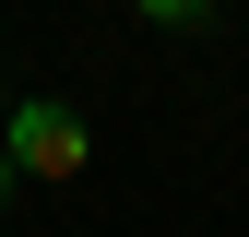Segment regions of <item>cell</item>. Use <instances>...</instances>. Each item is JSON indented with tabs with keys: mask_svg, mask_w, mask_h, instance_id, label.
Masks as SVG:
<instances>
[{
	"mask_svg": "<svg viewBox=\"0 0 249 237\" xmlns=\"http://www.w3.org/2000/svg\"><path fill=\"white\" fill-rule=\"evenodd\" d=\"M0 154H12V178H83L95 131H83L59 95H12V107H0Z\"/></svg>",
	"mask_w": 249,
	"mask_h": 237,
	"instance_id": "6da1fadb",
	"label": "cell"
},
{
	"mask_svg": "<svg viewBox=\"0 0 249 237\" xmlns=\"http://www.w3.org/2000/svg\"><path fill=\"white\" fill-rule=\"evenodd\" d=\"M213 12H226V0H142V24H166V36H202Z\"/></svg>",
	"mask_w": 249,
	"mask_h": 237,
	"instance_id": "7a4b0ae2",
	"label": "cell"
},
{
	"mask_svg": "<svg viewBox=\"0 0 249 237\" xmlns=\"http://www.w3.org/2000/svg\"><path fill=\"white\" fill-rule=\"evenodd\" d=\"M12 190H24V178H12V154H0V214H12Z\"/></svg>",
	"mask_w": 249,
	"mask_h": 237,
	"instance_id": "3957f363",
	"label": "cell"
},
{
	"mask_svg": "<svg viewBox=\"0 0 249 237\" xmlns=\"http://www.w3.org/2000/svg\"><path fill=\"white\" fill-rule=\"evenodd\" d=\"M0 107H12V83H0Z\"/></svg>",
	"mask_w": 249,
	"mask_h": 237,
	"instance_id": "277c9868",
	"label": "cell"
}]
</instances>
